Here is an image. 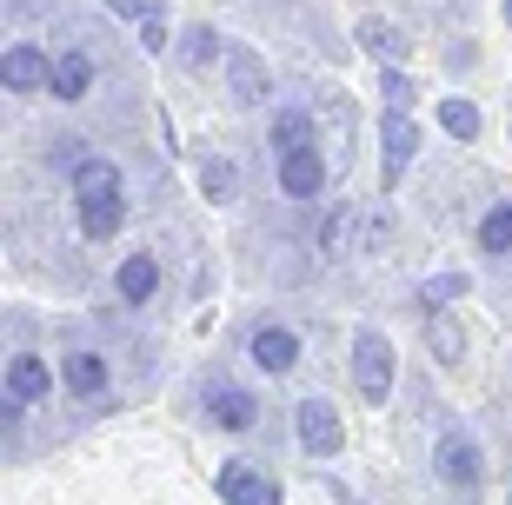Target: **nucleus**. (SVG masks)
I'll use <instances>...</instances> for the list:
<instances>
[{
  "label": "nucleus",
  "mask_w": 512,
  "mask_h": 505,
  "mask_svg": "<svg viewBox=\"0 0 512 505\" xmlns=\"http://www.w3.org/2000/svg\"><path fill=\"white\" fill-rule=\"evenodd\" d=\"M47 94L67 100V107H74V100H87V94H94V60L80 54V47L54 54V80H47Z\"/></svg>",
  "instance_id": "13"
},
{
  "label": "nucleus",
  "mask_w": 512,
  "mask_h": 505,
  "mask_svg": "<svg viewBox=\"0 0 512 505\" xmlns=\"http://www.w3.org/2000/svg\"><path fill=\"white\" fill-rule=\"evenodd\" d=\"M479 253H512V206L506 200L479 220Z\"/></svg>",
  "instance_id": "23"
},
{
  "label": "nucleus",
  "mask_w": 512,
  "mask_h": 505,
  "mask_svg": "<svg viewBox=\"0 0 512 505\" xmlns=\"http://www.w3.org/2000/svg\"><path fill=\"white\" fill-rule=\"evenodd\" d=\"M439 127H446V133H453V140H479V107H473V100H439Z\"/></svg>",
  "instance_id": "22"
},
{
  "label": "nucleus",
  "mask_w": 512,
  "mask_h": 505,
  "mask_svg": "<svg viewBox=\"0 0 512 505\" xmlns=\"http://www.w3.org/2000/svg\"><path fill=\"white\" fill-rule=\"evenodd\" d=\"M247 359L260 366L266 379H286L293 366H300V333L280 326V319H266V326H253V333H247Z\"/></svg>",
  "instance_id": "5"
},
{
  "label": "nucleus",
  "mask_w": 512,
  "mask_h": 505,
  "mask_svg": "<svg viewBox=\"0 0 512 505\" xmlns=\"http://www.w3.org/2000/svg\"><path fill=\"white\" fill-rule=\"evenodd\" d=\"M120 220H127V193H120V200H87L80 206V233H87V240H114Z\"/></svg>",
  "instance_id": "21"
},
{
  "label": "nucleus",
  "mask_w": 512,
  "mask_h": 505,
  "mask_svg": "<svg viewBox=\"0 0 512 505\" xmlns=\"http://www.w3.org/2000/svg\"><path fill=\"white\" fill-rule=\"evenodd\" d=\"M0 80H7V94H40V87L54 80V60L20 40V47H7V54H0Z\"/></svg>",
  "instance_id": "8"
},
{
  "label": "nucleus",
  "mask_w": 512,
  "mask_h": 505,
  "mask_svg": "<svg viewBox=\"0 0 512 505\" xmlns=\"http://www.w3.org/2000/svg\"><path fill=\"white\" fill-rule=\"evenodd\" d=\"M213 60H227V40L213 34V27H193L187 34V67H213Z\"/></svg>",
  "instance_id": "25"
},
{
  "label": "nucleus",
  "mask_w": 512,
  "mask_h": 505,
  "mask_svg": "<svg viewBox=\"0 0 512 505\" xmlns=\"http://www.w3.org/2000/svg\"><path fill=\"white\" fill-rule=\"evenodd\" d=\"M7 393H20V399H47V393H54V373H47V359H40V353H14V359H7Z\"/></svg>",
  "instance_id": "17"
},
{
  "label": "nucleus",
  "mask_w": 512,
  "mask_h": 505,
  "mask_svg": "<svg viewBox=\"0 0 512 505\" xmlns=\"http://www.w3.org/2000/svg\"><path fill=\"white\" fill-rule=\"evenodd\" d=\"M326 180H333V160L320 153V140H313V147L280 153V193H286V200H320Z\"/></svg>",
  "instance_id": "6"
},
{
  "label": "nucleus",
  "mask_w": 512,
  "mask_h": 505,
  "mask_svg": "<svg viewBox=\"0 0 512 505\" xmlns=\"http://www.w3.org/2000/svg\"><path fill=\"white\" fill-rule=\"evenodd\" d=\"M313 120L333 127V167H346V147H353V107H346V94H320Z\"/></svg>",
  "instance_id": "20"
},
{
  "label": "nucleus",
  "mask_w": 512,
  "mask_h": 505,
  "mask_svg": "<svg viewBox=\"0 0 512 505\" xmlns=\"http://www.w3.org/2000/svg\"><path fill=\"white\" fill-rule=\"evenodd\" d=\"M506 20H512V0H506Z\"/></svg>",
  "instance_id": "28"
},
{
  "label": "nucleus",
  "mask_w": 512,
  "mask_h": 505,
  "mask_svg": "<svg viewBox=\"0 0 512 505\" xmlns=\"http://www.w3.org/2000/svg\"><path fill=\"white\" fill-rule=\"evenodd\" d=\"M227 94H233V107H260L266 94H273V80H266V60L253 54V47H227Z\"/></svg>",
  "instance_id": "7"
},
{
  "label": "nucleus",
  "mask_w": 512,
  "mask_h": 505,
  "mask_svg": "<svg viewBox=\"0 0 512 505\" xmlns=\"http://www.w3.org/2000/svg\"><path fill=\"white\" fill-rule=\"evenodd\" d=\"M433 479H439L446 492H479V486H486V452H479L473 432L453 426V432L433 446Z\"/></svg>",
  "instance_id": "1"
},
{
  "label": "nucleus",
  "mask_w": 512,
  "mask_h": 505,
  "mask_svg": "<svg viewBox=\"0 0 512 505\" xmlns=\"http://www.w3.org/2000/svg\"><path fill=\"white\" fill-rule=\"evenodd\" d=\"M380 100H386V113L413 107V80H406V67H386V74H380Z\"/></svg>",
  "instance_id": "26"
},
{
  "label": "nucleus",
  "mask_w": 512,
  "mask_h": 505,
  "mask_svg": "<svg viewBox=\"0 0 512 505\" xmlns=\"http://www.w3.org/2000/svg\"><path fill=\"white\" fill-rule=\"evenodd\" d=\"M459 293H466V273H439V280L426 286L419 300H426V306H446V300H459Z\"/></svg>",
  "instance_id": "27"
},
{
  "label": "nucleus",
  "mask_w": 512,
  "mask_h": 505,
  "mask_svg": "<svg viewBox=\"0 0 512 505\" xmlns=\"http://www.w3.org/2000/svg\"><path fill=\"white\" fill-rule=\"evenodd\" d=\"M207 419L220 432H253L260 426V399H253L247 386H213L207 393Z\"/></svg>",
  "instance_id": "10"
},
{
  "label": "nucleus",
  "mask_w": 512,
  "mask_h": 505,
  "mask_svg": "<svg viewBox=\"0 0 512 505\" xmlns=\"http://www.w3.org/2000/svg\"><path fill=\"white\" fill-rule=\"evenodd\" d=\"M213 492H220L227 505H286L280 479H273L260 459H227V466L213 472Z\"/></svg>",
  "instance_id": "2"
},
{
  "label": "nucleus",
  "mask_w": 512,
  "mask_h": 505,
  "mask_svg": "<svg viewBox=\"0 0 512 505\" xmlns=\"http://www.w3.org/2000/svg\"><path fill=\"white\" fill-rule=\"evenodd\" d=\"M293 432H300V446L313 452V459H340V452H346L340 412H333V399H320V393L293 406Z\"/></svg>",
  "instance_id": "4"
},
{
  "label": "nucleus",
  "mask_w": 512,
  "mask_h": 505,
  "mask_svg": "<svg viewBox=\"0 0 512 505\" xmlns=\"http://www.w3.org/2000/svg\"><path fill=\"white\" fill-rule=\"evenodd\" d=\"M67 180H74V206H87V200H120V167L107 160V153H87Z\"/></svg>",
  "instance_id": "12"
},
{
  "label": "nucleus",
  "mask_w": 512,
  "mask_h": 505,
  "mask_svg": "<svg viewBox=\"0 0 512 505\" xmlns=\"http://www.w3.org/2000/svg\"><path fill=\"white\" fill-rule=\"evenodd\" d=\"M107 7H114L120 20H133V27H140V47H147V54H160V47H167V14H160V0H107Z\"/></svg>",
  "instance_id": "16"
},
{
  "label": "nucleus",
  "mask_w": 512,
  "mask_h": 505,
  "mask_svg": "<svg viewBox=\"0 0 512 505\" xmlns=\"http://www.w3.org/2000/svg\"><path fill=\"white\" fill-rule=\"evenodd\" d=\"M114 293L127 306H147L153 293H160V260H153V253H127V260H120V273H114Z\"/></svg>",
  "instance_id": "14"
},
{
  "label": "nucleus",
  "mask_w": 512,
  "mask_h": 505,
  "mask_svg": "<svg viewBox=\"0 0 512 505\" xmlns=\"http://www.w3.org/2000/svg\"><path fill=\"white\" fill-rule=\"evenodd\" d=\"M60 379H67L74 399H107V386H114V373H107V359L94 346H74V353L60 359Z\"/></svg>",
  "instance_id": "9"
},
{
  "label": "nucleus",
  "mask_w": 512,
  "mask_h": 505,
  "mask_svg": "<svg viewBox=\"0 0 512 505\" xmlns=\"http://www.w3.org/2000/svg\"><path fill=\"white\" fill-rule=\"evenodd\" d=\"M360 47H366L373 60H386V67H406V54H413V40L399 34L393 20H373V14L360 20Z\"/></svg>",
  "instance_id": "15"
},
{
  "label": "nucleus",
  "mask_w": 512,
  "mask_h": 505,
  "mask_svg": "<svg viewBox=\"0 0 512 505\" xmlns=\"http://www.w3.org/2000/svg\"><path fill=\"white\" fill-rule=\"evenodd\" d=\"M266 140H273V153H293V147H313L320 140V120L313 113H273V127H266Z\"/></svg>",
  "instance_id": "18"
},
{
  "label": "nucleus",
  "mask_w": 512,
  "mask_h": 505,
  "mask_svg": "<svg viewBox=\"0 0 512 505\" xmlns=\"http://www.w3.org/2000/svg\"><path fill=\"white\" fill-rule=\"evenodd\" d=\"M426 346H433L439 366H459V359H466V326H459L453 313H433L426 319Z\"/></svg>",
  "instance_id": "19"
},
{
  "label": "nucleus",
  "mask_w": 512,
  "mask_h": 505,
  "mask_svg": "<svg viewBox=\"0 0 512 505\" xmlns=\"http://www.w3.org/2000/svg\"><path fill=\"white\" fill-rule=\"evenodd\" d=\"M353 386H360V399H373V406H386V393H393V339L386 333H353Z\"/></svg>",
  "instance_id": "3"
},
{
  "label": "nucleus",
  "mask_w": 512,
  "mask_h": 505,
  "mask_svg": "<svg viewBox=\"0 0 512 505\" xmlns=\"http://www.w3.org/2000/svg\"><path fill=\"white\" fill-rule=\"evenodd\" d=\"M380 153H386V187H399V173L413 167V153H419V127L406 120V113H386V127H380Z\"/></svg>",
  "instance_id": "11"
},
{
  "label": "nucleus",
  "mask_w": 512,
  "mask_h": 505,
  "mask_svg": "<svg viewBox=\"0 0 512 505\" xmlns=\"http://www.w3.org/2000/svg\"><path fill=\"white\" fill-rule=\"evenodd\" d=\"M233 187H240L233 160H200V193H207V200H233Z\"/></svg>",
  "instance_id": "24"
}]
</instances>
